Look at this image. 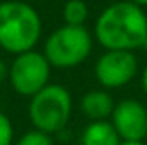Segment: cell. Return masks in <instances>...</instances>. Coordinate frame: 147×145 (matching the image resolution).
Segmentation results:
<instances>
[{
	"instance_id": "cell-16",
	"label": "cell",
	"mask_w": 147,
	"mask_h": 145,
	"mask_svg": "<svg viewBox=\"0 0 147 145\" xmlns=\"http://www.w3.org/2000/svg\"><path fill=\"white\" fill-rule=\"evenodd\" d=\"M132 3H135V5H139V7H147V0H130Z\"/></svg>"
},
{
	"instance_id": "cell-4",
	"label": "cell",
	"mask_w": 147,
	"mask_h": 145,
	"mask_svg": "<svg viewBox=\"0 0 147 145\" xmlns=\"http://www.w3.org/2000/svg\"><path fill=\"white\" fill-rule=\"evenodd\" d=\"M92 43V34L86 26L63 24L46 36L43 55L53 68H75L89 58Z\"/></svg>"
},
{
	"instance_id": "cell-2",
	"label": "cell",
	"mask_w": 147,
	"mask_h": 145,
	"mask_svg": "<svg viewBox=\"0 0 147 145\" xmlns=\"http://www.w3.org/2000/svg\"><path fill=\"white\" fill-rule=\"evenodd\" d=\"M43 33L38 10L24 0L0 2V48L10 55L36 50Z\"/></svg>"
},
{
	"instance_id": "cell-9",
	"label": "cell",
	"mask_w": 147,
	"mask_h": 145,
	"mask_svg": "<svg viewBox=\"0 0 147 145\" xmlns=\"http://www.w3.org/2000/svg\"><path fill=\"white\" fill-rule=\"evenodd\" d=\"M121 138L110 119L89 121L80 133V145H120Z\"/></svg>"
},
{
	"instance_id": "cell-8",
	"label": "cell",
	"mask_w": 147,
	"mask_h": 145,
	"mask_svg": "<svg viewBox=\"0 0 147 145\" xmlns=\"http://www.w3.org/2000/svg\"><path fill=\"white\" fill-rule=\"evenodd\" d=\"M115 99L106 89H92L87 91L80 99V111L91 121L110 119L115 109Z\"/></svg>"
},
{
	"instance_id": "cell-14",
	"label": "cell",
	"mask_w": 147,
	"mask_h": 145,
	"mask_svg": "<svg viewBox=\"0 0 147 145\" xmlns=\"http://www.w3.org/2000/svg\"><path fill=\"white\" fill-rule=\"evenodd\" d=\"M140 85H142V91L146 92V96H147V65L144 67L142 75H140Z\"/></svg>"
},
{
	"instance_id": "cell-11",
	"label": "cell",
	"mask_w": 147,
	"mask_h": 145,
	"mask_svg": "<svg viewBox=\"0 0 147 145\" xmlns=\"http://www.w3.org/2000/svg\"><path fill=\"white\" fill-rule=\"evenodd\" d=\"M14 145H55L53 144V138L50 133H45V132H39L36 128L22 133L17 142Z\"/></svg>"
},
{
	"instance_id": "cell-6",
	"label": "cell",
	"mask_w": 147,
	"mask_h": 145,
	"mask_svg": "<svg viewBox=\"0 0 147 145\" xmlns=\"http://www.w3.org/2000/svg\"><path fill=\"white\" fill-rule=\"evenodd\" d=\"M139 73V58L134 51L105 50L94 63V77L103 89H120Z\"/></svg>"
},
{
	"instance_id": "cell-10",
	"label": "cell",
	"mask_w": 147,
	"mask_h": 145,
	"mask_svg": "<svg viewBox=\"0 0 147 145\" xmlns=\"http://www.w3.org/2000/svg\"><path fill=\"white\" fill-rule=\"evenodd\" d=\"M89 17V7L84 0H67L62 9L63 24L69 26H84Z\"/></svg>"
},
{
	"instance_id": "cell-5",
	"label": "cell",
	"mask_w": 147,
	"mask_h": 145,
	"mask_svg": "<svg viewBox=\"0 0 147 145\" xmlns=\"http://www.w3.org/2000/svg\"><path fill=\"white\" fill-rule=\"evenodd\" d=\"M51 65L43 51L29 50L14 56L9 65V82L16 94L22 97H33L43 87L50 84Z\"/></svg>"
},
{
	"instance_id": "cell-17",
	"label": "cell",
	"mask_w": 147,
	"mask_h": 145,
	"mask_svg": "<svg viewBox=\"0 0 147 145\" xmlns=\"http://www.w3.org/2000/svg\"><path fill=\"white\" fill-rule=\"evenodd\" d=\"M142 48H144V50L147 51V38H146V41H144V46H142Z\"/></svg>"
},
{
	"instance_id": "cell-15",
	"label": "cell",
	"mask_w": 147,
	"mask_h": 145,
	"mask_svg": "<svg viewBox=\"0 0 147 145\" xmlns=\"http://www.w3.org/2000/svg\"><path fill=\"white\" fill-rule=\"evenodd\" d=\"M120 145H146L144 140H121Z\"/></svg>"
},
{
	"instance_id": "cell-3",
	"label": "cell",
	"mask_w": 147,
	"mask_h": 145,
	"mask_svg": "<svg viewBox=\"0 0 147 145\" xmlns=\"http://www.w3.org/2000/svg\"><path fill=\"white\" fill-rule=\"evenodd\" d=\"M72 109L74 101L69 89L62 84H48L29 97L28 114L33 128L55 135L69 125Z\"/></svg>"
},
{
	"instance_id": "cell-7",
	"label": "cell",
	"mask_w": 147,
	"mask_h": 145,
	"mask_svg": "<svg viewBox=\"0 0 147 145\" xmlns=\"http://www.w3.org/2000/svg\"><path fill=\"white\" fill-rule=\"evenodd\" d=\"M110 121L121 140H146L147 106H144L139 99L128 97L118 101Z\"/></svg>"
},
{
	"instance_id": "cell-1",
	"label": "cell",
	"mask_w": 147,
	"mask_h": 145,
	"mask_svg": "<svg viewBox=\"0 0 147 145\" xmlns=\"http://www.w3.org/2000/svg\"><path fill=\"white\" fill-rule=\"evenodd\" d=\"M94 38L105 50L135 51L147 38L146 10L130 0L113 2L98 15Z\"/></svg>"
},
{
	"instance_id": "cell-18",
	"label": "cell",
	"mask_w": 147,
	"mask_h": 145,
	"mask_svg": "<svg viewBox=\"0 0 147 145\" xmlns=\"http://www.w3.org/2000/svg\"><path fill=\"white\" fill-rule=\"evenodd\" d=\"M0 2H2V0H0Z\"/></svg>"
},
{
	"instance_id": "cell-13",
	"label": "cell",
	"mask_w": 147,
	"mask_h": 145,
	"mask_svg": "<svg viewBox=\"0 0 147 145\" xmlns=\"http://www.w3.org/2000/svg\"><path fill=\"white\" fill-rule=\"evenodd\" d=\"M5 80H9V65L0 58V87L3 85Z\"/></svg>"
},
{
	"instance_id": "cell-12",
	"label": "cell",
	"mask_w": 147,
	"mask_h": 145,
	"mask_svg": "<svg viewBox=\"0 0 147 145\" xmlns=\"http://www.w3.org/2000/svg\"><path fill=\"white\" fill-rule=\"evenodd\" d=\"M0 145H14V125L10 118L0 111Z\"/></svg>"
}]
</instances>
